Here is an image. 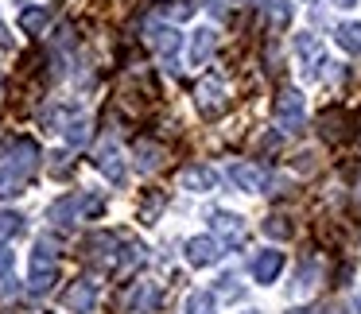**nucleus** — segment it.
Listing matches in <instances>:
<instances>
[{
	"mask_svg": "<svg viewBox=\"0 0 361 314\" xmlns=\"http://www.w3.org/2000/svg\"><path fill=\"white\" fill-rule=\"evenodd\" d=\"M102 206L105 202L97 194H66V198H59V202L47 210V218L55 221V225H74V221H82V218L102 213Z\"/></svg>",
	"mask_w": 361,
	"mask_h": 314,
	"instance_id": "f257e3e1",
	"label": "nucleus"
},
{
	"mask_svg": "<svg viewBox=\"0 0 361 314\" xmlns=\"http://www.w3.org/2000/svg\"><path fill=\"white\" fill-rule=\"evenodd\" d=\"M51 283H55V249H51L47 241H39L32 252V280H27V291H32V295H47Z\"/></svg>",
	"mask_w": 361,
	"mask_h": 314,
	"instance_id": "f03ea898",
	"label": "nucleus"
},
{
	"mask_svg": "<svg viewBox=\"0 0 361 314\" xmlns=\"http://www.w3.org/2000/svg\"><path fill=\"white\" fill-rule=\"evenodd\" d=\"M195 101H198V113H202L206 120H218L221 113L229 109V97H226V86H221L218 78H202L195 89Z\"/></svg>",
	"mask_w": 361,
	"mask_h": 314,
	"instance_id": "7ed1b4c3",
	"label": "nucleus"
},
{
	"mask_svg": "<svg viewBox=\"0 0 361 314\" xmlns=\"http://www.w3.org/2000/svg\"><path fill=\"white\" fill-rule=\"evenodd\" d=\"M272 117H276V125H280L283 132H295V128L303 125V97H299V89H283V94L276 97Z\"/></svg>",
	"mask_w": 361,
	"mask_h": 314,
	"instance_id": "20e7f679",
	"label": "nucleus"
},
{
	"mask_svg": "<svg viewBox=\"0 0 361 314\" xmlns=\"http://www.w3.org/2000/svg\"><path fill=\"white\" fill-rule=\"evenodd\" d=\"M221 260V244L214 237H190L187 241V264L190 268H210Z\"/></svg>",
	"mask_w": 361,
	"mask_h": 314,
	"instance_id": "39448f33",
	"label": "nucleus"
},
{
	"mask_svg": "<svg viewBox=\"0 0 361 314\" xmlns=\"http://www.w3.org/2000/svg\"><path fill=\"white\" fill-rule=\"evenodd\" d=\"M97 306V283L94 280H74L66 287V310L74 314H90Z\"/></svg>",
	"mask_w": 361,
	"mask_h": 314,
	"instance_id": "423d86ee",
	"label": "nucleus"
},
{
	"mask_svg": "<svg viewBox=\"0 0 361 314\" xmlns=\"http://www.w3.org/2000/svg\"><path fill=\"white\" fill-rule=\"evenodd\" d=\"M4 156H8V167H16V171H24V175L39 167V148H35V140H8Z\"/></svg>",
	"mask_w": 361,
	"mask_h": 314,
	"instance_id": "0eeeda50",
	"label": "nucleus"
},
{
	"mask_svg": "<svg viewBox=\"0 0 361 314\" xmlns=\"http://www.w3.org/2000/svg\"><path fill=\"white\" fill-rule=\"evenodd\" d=\"M179 182H183V190H195V194H210V190L218 187V175H214L206 163H190V167H183V171H179Z\"/></svg>",
	"mask_w": 361,
	"mask_h": 314,
	"instance_id": "6e6552de",
	"label": "nucleus"
},
{
	"mask_svg": "<svg viewBox=\"0 0 361 314\" xmlns=\"http://www.w3.org/2000/svg\"><path fill=\"white\" fill-rule=\"evenodd\" d=\"M229 182H233L237 190H249V194H257V190H264V171L252 163H229Z\"/></svg>",
	"mask_w": 361,
	"mask_h": 314,
	"instance_id": "1a4fd4ad",
	"label": "nucleus"
},
{
	"mask_svg": "<svg viewBox=\"0 0 361 314\" xmlns=\"http://www.w3.org/2000/svg\"><path fill=\"white\" fill-rule=\"evenodd\" d=\"M319 136L322 140H345V136H350V113L345 109H326L319 117Z\"/></svg>",
	"mask_w": 361,
	"mask_h": 314,
	"instance_id": "9d476101",
	"label": "nucleus"
},
{
	"mask_svg": "<svg viewBox=\"0 0 361 314\" xmlns=\"http://www.w3.org/2000/svg\"><path fill=\"white\" fill-rule=\"evenodd\" d=\"M280 268H283V252L264 249V252H257V260H252V280H257V283H272L276 275H280Z\"/></svg>",
	"mask_w": 361,
	"mask_h": 314,
	"instance_id": "9b49d317",
	"label": "nucleus"
},
{
	"mask_svg": "<svg viewBox=\"0 0 361 314\" xmlns=\"http://www.w3.org/2000/svg\"><path fill=\"white\" fill-rule=\"evenodd\" d=\"M210 229L218 237H226V244H237V241H241V233H245L241 218H237V213H226V210L210 213Z\"/></svg>",
	"mask_w": 361,
	"mask_h": 314,
	"instance_id": "f8f14e48",
	"label": "nucleus"
},
{
	"mask_svg": "<svg viewBox=\"0 0 361 314\" xmlns=\"http://www.w3.org/2000/svg\"><path fill=\"white\" fill-rule=\"evenodd\" d=\"M156 303H159L156 283H136L133 295H128V310H133V314H152V310H156Z\"/></svg>",
	"mask_w": 361,
	"mask_h": 314,
	"instance_id": "ddd939ff",
	"label": "nucleus"
},
{
	"mask_svg": "<svg viewBox=\"0 0 361 314\" xmlns=\"http://www.w3.org/2000/svg\"><path fill=\"white\" fill-rule=\"evenodd\" d=\"M214 47H218V35H214L210 27H198V32L190 35V63L202 66L206 58L214 55Z\"/></svg>",
	"mask_w": 361,
	"mask_h": 314,
	"instance_id": "4468645a",
	"label": "nucleus"
},
{
	"mask_svg": "<svg viewBox=\"0 0 361 314\" xmlns=\"http://www.w3.org/2000/svg\"><path fill=\"white\" fill-rule=\"evenodd\" d=\"M152 47L159 51V55L167 58V63H171L175 55H179V32H175V27H152Z\"/></svg>",
	"mask_w": 361,
	"mask_h": 314,
	"instance_id": "2eb2a0df",
	"label": "nucleus"
},
{
	"mask_svg": "<svg viewBox=\"0 0 361 314\" xmlns=\"http://www.w3.org/2000/svg\"><path fill=\"white\" fill-rule=\"evenodd\" d=\"M97 167H102V175L113 182V187H125V163H121V156H117V148H105L102 151V159H97Z\"/></svg>",
	"mask_w": 361,
	"mask_h": 314,
	"instance_id": "dca6fc26",
	"label": "nucleus"
},
{
	"mask_svg": "<svg viewBox=\"0 0 361 314\" xmlns=\"http://www.w3.org/2000/svg\"><path fill=\"white\" fill-rule=\"evenodd\" d=\"M113 244H117V237H113V233H94L86 241L90 260H97V264H113Z\"/></svg>",
	"mask_w": 361,
	"mask_h": 314,
	"instance_id": "f3484780",
	"label": "nucleus"
},
{
	"mask_svg": "<svg viewBox=\"0 0 361 314\" xmlns=\"http://www.w3.org/2000/svg\"><path fill=\"white\" fill-rule=\"evenodd\" d=\"M159 163H164V148L152 140H136V167L140 171H156Z\"/></svg>",
	"mask_w": 361,
	"mask_h": 314,
	"instance_id": "a211bd4d",
	"label": "nucleus"
},
{
	"mask_svg": "<svg viewBox=\"0 0 361 314\" xmlns=\"http://www.w3.org/2000/svg\"><path fill=\"white\" fill-rule=\"evenodd\" d=\"M27 187V175L16 171V167H0V198H16L24 194Z\"/></svg>",
	"mask_w": 361,
	"mask_h": 314,
	"instance_id": "6ab92c4d",
	"label": "nucleus"
},
{
	"mask_svg": "<svg viewBox=\"0 0 361 314\" xmlns=\"http://www.w3.org/2000/svg\"><path fill=\"white\" fill-rule=\"evenodd\" d=\"M334 43L350 55H361V24H338L334 27Z\"/></svg>",
	"mask_w": 361,
	"mask_h": 314,
	"instance_id": "aec40b11",
	"label": "nucleus"
},
{
	"mask_svg": "<svg viewBox=\"0 0 361 314\" xmlns=\"http://www.w3.org/2000/svg\"><path fill=\"white\" fill-rule=\"evenodd\" d=\"M47 8H24L20 12V27H24L27 35H43V27H47Z\"/></svg>",
	"mask_w": 361,
	"mask_h": 314,
	"instance_id": "412c9836",
	"label": "nucleus"
},
{
	"mask_svg": "<svg viewBox=\"0 0 361 314\" xmlns=\"http://www.w3.org/2000/svg\"><path fill=\"white\" fill-rule=\"evenodd\" d=\"M264 20L272 27L291 24V4H288V0H264Z\"/></svg>",
	"mask_w": 361,
	"mask_h": 314,
	"instance_id": "4be33fe9",
	"label": "nucleus"
},
{
	"mask_svg": "<svg viewBox=\"0 0 361 314\" xmlns=\"http://www.w3.org/2000/svg\"><path fill=\"white\" fill-rule=\"evenodd\" d=\"M20 233H24V218L16 210H0V244L20 237Z\"/></svg>",
	"mask_w": 361,
	"mask_h": 314,
	"instance_id": "5701e85b",
	"label": "nucleus"
},
{
	"mask_svg": "<svg viewBox=\"0 0 361 314\" xmlns=\"http://www.w3.org/2000/svg\"><path fill=\"white\" fill-rule=\"evenodd\" d=\"M187 314H218L214 295H206V291H190L187 295Z\"/></svg>",
	"mask_w": 361,
	"mask_h": 314,
	"instance_id": "b1692460",
	"label": "nucleus"
},
{
	"mask_svg": "<svg viewBox=\"0 0 361 314\" xmlns=\"http://www.w3.org/2000/svg\"><path fill=\"white\" fill-rule=\"evenodd\" d=\"M63 132H66V144H71V148H82V144H90V120H71Z\"/></svg>",
	"mask_w": 361,
	"mask_h": 314,
	"instance_id": "393cba45",
	"label": "nucleus"
},
{
	"mask_svg": "<svg viewBox=\"0 0 361 314\" xmlns=\"http://www.w3.org/2000/svg\"><path fill=\"white\" fill-rule=\"evenodd\" d=\"M264 233L272 237V241H288V237H291V225H288V218H280V213H272V218H264Z\"/></svg>",
	"mask_w": 361,
	"mask_h": 314,
	"instance_id": "a878e982",
	"label": "nucleus"
},
{
	"mask_svg": "<svg viewBox=\"0 0 361 314\" xmlns=\"http://www.w3.org/2000/svg\"><path fill=\"white\" fill-rule=\"evenodd\" d=\"M164 16H167V20H190V16H195V4H190V0H175V4H164Z\"/></svg>",
	"mask_w": 361,
	"mask_h": 314,
	"instance_id": "bb28decb",
	"label": "nucleus"
},
{
	"mask_svg": "<svg viewBox=\"0 0 361 314\" xmlns=\"http://www.w3.org/2000/svg\"><path fill=\"white\" fill-rule=\"evenodd\" d=\"M218 295H226V299H241V295H245L241 280H237V275H221V280H218Z\"/></svg>",
	"mask_w": 361,
	"mask_h": 314,
	"instance_id": "cd10ccee",
	"label": "nucleus"
},
{
	"mask_svg": "<svg viewBox=\"0 0 361 314\" xmlns=\"http://www.w3.org/2000/svg\"><path fill=\"white\" fill-rule=\"evenodd\" d=\"M314 275H319V268L303 264V272H295V291H311L314 287Z\"/></svg>",
	"mask_w": 361,
	"mask_h": 314,
	"instance_id": "c85d7f7f",
	"label": "nucleus"
},
{
	"mask_svg": "<svg viewBox=\"0 0 361 314\" xmlns=\"http://www.w3.org/2000/svg\"><path fill=\"white\" fill-rule=\"evenodd\" d=\"M144 260V249L140 244H125V256H121V268H133V264H140Z\"/></svg>",
	"mask_w": 361,
	"mask_h": 314,
	"instance_id": "c756f323",
	"label": "nucleus"
},
{
	"mask_svg": "<svg viewBox=\"0 0 361 314\" xmlns=\"http://www.w3.org/2000/svg\"><path fill=\"white\" fill-rule=\"evenodd\" d=\"M16 280H12V272H4V275H0V299H8V295H16Z\"/></svg>",
	"mask_w": 361,
	"mask_h": 314,
	"instance_id": "7c9ffc66",
	"label": "nucleus"
},
{
	"mask_svg": "<svg viewBox=\"0 0 361 314\" xmlns=\"http://www.w3.org/2000/svg\"><path fill=\"white\" fill-rule=\"evenodd\" d=\"M260 148H264V151H276V148H280V136H276V132L260 136Z\"/></svg>",
	"mask_w": 361,
	"mask_h": 314,
	"instance_id": "2f4dec72",
	"label": "nucleus"
},
{
	"mask_svg": "<svg viewBox=\"0 0 361 314\" xmlns=\"http://www.w3.org/2000/svg\"><path fill=\"white\" fill-rule=\"evenodd\" d=\"M206 8H210V12H214V16H218V20H221V16H226V0H206Z\"/></svg>",
	"mask_w": 361,
	"mask_h": 314,
	"instance_id": "473e14b6",
	"label": "nucleus"
},
{
	"mask_svg": "<svg viewBox=\"0 0 361 314\" xmlns=\"http://www.w3.org/2000/svg\"><path fill=\"white\" fill-rule=\"evenodd\" d=\"M8 268H12V252L4 249V244H0V275L8 272Z\"/></svg>",
	"mask_w": 361,
	"mask_h": 314,
	"instance_id": "72a5a7b5",
	"label": "nucleus"
},
{
	"mask_svg": "<svg viewBox=\"0 0 361 314\" xmlns=\"http://www.w3.org/2000/svg\"><path fill=\"white\" fill-rule=\"evenodd\" d=\"M338 8H353V4H357V0H334Z\"/></svg>",
	"mask_w": 361,
	"mask_h": 314,
	"instance_id": "f704fd0d",
	"label": "nucleus"
},
{
	"mask_svg": "<svg viewBox=\"0 0 361 314\" xmlns=\"http://www.w3.org/2000/svg\"><path fill=\"white\" fill-rule=\"evenodd\" d=\"M0 47H8V32L4 27H0Z\"/></svg>",
	"mask_w": 361,
	"mask_h": 314,
	"instance_id": "c9c22d12",
	"label": "nucleus"
},
{
	"mask_svg": "<svg viewBox=\"0 0 361 314\" xmlns=\"http://www.w3.org/2000/svg\"><path fill=\"white\" fill-rule=\"evenodd\" d=\"M291 314H319V310H307V306H303V310H291Z\"/></svg>",
	"mask_w": 361,
	"mask_h": 314,
	"instance_id": "e433bc0d",
	"label": "nucleus"
},
{
	"mask_svg": "<svg viewBox=\"0 0 361 314\" xmlns=\"http://www.w3.org/2000/svg\"><path fill=\"white\" fill-rule=\"evenodd\" d=\"M237 4H252V0H237Z\"/></svg>",
	"mask_w": 361,
	"mask_h": 314,
	"instance_id": "4c0bfd02",
	"label": "nucleus"
},
{
	"mask_svg": "<svg viewBox=\"0 0 361 314\" xmlns=\"http://www.w3.org/2000/svg\"><path fill=\"white\" fill-rule=\"evenodd\" d=\"M357 310H361V295H357Z\"/></svg>",
	"mask_w": 361,
	"mask_h": 314,
	"instance_id": "58836bf2",
	"label": "nucleus"
},
{
	"mask_svg": "<svg viewBox=\"0 0 361 314\" xmlns=\"http://www.w3.org/2000/svg\"><path fill=\"white\" fill-rule=\"evenodd\" d=\"M303 4H314V0H303Z\"/></svg>",
	"mask_w": 361,
	"mask_h": 314,
	"instance_id": "ea45409f",
	"label": "nucleus"
}]
</instances>
